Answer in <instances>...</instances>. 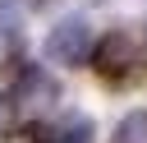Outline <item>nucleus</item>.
Listing matches in <instances>:
<instances>
[{
    "mask_svg": "<svg viewBox=\"0 0 147 143\" xmlns=\"http://www.w3.org/2000/svg\"><path fill=\"white\" fill-rule=\"evenodd\" d=\"M92 69L106 78V83H129L138 69H142V42L124 28L106 32L101 42H92Z\"/></svg>",
    "mask_w": 147,
    "mask_h": 143,
    "instance_id": "1",
    "label": "nucleus"
},
{
    "mask_svg": "<svg viewBox=\"0 0 147 143\" xmlns=\"http://www.w3.org/2000/svg\"><path fill=\"white\" fill-rule=\"evenodd\" d=\"M46 134H51V143H92L96 125H92L87 111H64L55 125H46Z\"/></svg>",
    "mask_w": 147,
    "mask_h": 143,
    "instance_id": "4",
    "label": "nucleus"
},
{
    "mask_svg": "<svg viewBox=\"0 0 147 143\" xmlns=\"http://www.w3.org/2000/svg\"><path fill=\"white\" fill-rule=\"evenodd\" d=\"M9 97L18 101V111L28 106V111H37V115H41V111H51V106L60 101V83H55L41 65H23V69H18V83H14V92H9Z\"/></svg>",
    "mask_w": 147,
    "mask_h": 143,
    "instance_id": "3",
    "label": "nucleus"
},
{
    "mask_svg": "<svg viewBox=\"0 0 147 143\" xmlns=\"http://www.w3.org/2000/svg\"><path fill=\"white\" fill-rule=\"evenodd\" d=\"M46 60L64 65V69L87 65L92 60V28H87V18H60L46 32Z\"/></svg>",
    "mask_w": 147,
    "mask_h": 143,
    "instance_id": "2",
    "label": "nucleus"
},
{
    "mask_svg": "<svg viewBox=\"0 0 147 143\" xmlns=\"http://www.w3.org/2000/svg\"><path fill=\"white\" fill-rule=\"evenodd\" d=\"M5 143H51V134H46V125H18Z\"/></svg>",
    "mask_w": 147,
    "mask_h": 143,
    "instance_id": "7",
    "label": "nucleus"
},
{
    "mask_svg": "<svg viewBox=\"0 0 147 143\" xmlns=\"http://www.w3.org/2000/svg\"><path fill=\"white\" fill-rule=\"evenodd\" d=\"M110 143H147V111H133V115H124Z\"/></svg>",
    "mask_w": 147,
    "mask_h": 143,
    "instance_id": "5",
    "label": "nucleus"
},
{
    "mask_svg": "<svg viewBox=\"0 0 147 143\" xmlns=\"http://www.w3.org/2000/svg\"><path fill=\"white\" fill-rule=\"evenodd\" d=\"M14 129H18V101L9 92H0V138H9Z\"/></svg>",
    "mask_w": 147,
    "mask_h": 143,
    "instance_id": "6",
    "label": "nucleus"
}]
</instances>
